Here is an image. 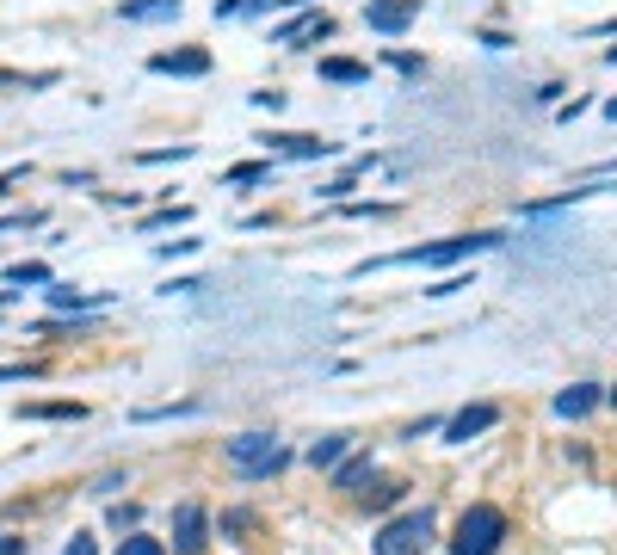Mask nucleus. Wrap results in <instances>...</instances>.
<instances>
[{
  "mask_svg": "<svg viewBox=\"0 0 617 555\" xmlns=\"http://www.w3.org/2000/svg\"><path fill=\"white\" fill-rule=\"evenodd\" d=\"M506 235L482 229V235H451V241H432V247H402V253H389V259H365L358 272H383V266H463V259H476V253H494Z\"/></svg>",
  "mask_w": 617,
  "mask_h": 555,
  "instance_id": "obj_1",
  "label": "nucleus"
},
{
  "mask_svg": "<svg viewBox=\"0 0 617 555\" xmlns=\"http://www.w3.org/2000/svg\"><path fill=\"white\" fill-rule=\"evenodd\" d=\"M223 457H229V469H235L241 481H272V475L290 463V451H284L278 432H241V438L223 444Z\"/></svg>",
  "mask_w": 617,
  "mask_h": 555,
  "instance_id": "obj_2",
  "label": "nucleus"
},
{
  "mask_svg": "<svg viewBox=\"0 0 617 555\" xmlns=\"http://www.w3.org/2000/svg\"><path fill=\"white\" fill-rule=\"evenodd\" d=\"M432 531H439L432 506H408V512H395L389 525L371 537V555H426V549H432Z\"/></svg>",
  "mask_w": 617,
  "mask_h": 555,
  "instance_id": "obj_3",
  "label": "nucleus"
},
{
  "mask_svg": "<svg viewBox=\"0 0 617 555\" xmlns=\"http://www.w3.org/2000/svg\"><path fill=\"white\" fill-rule=\"evenodd\" d=\"M500 543H506V512L488 500L463 506L457 531H451V555H500Z\"/></svg>",
  "mask_w": 617,
  "mask_h": 555,
  "instance_id": "obj_4",
  "label": "nucleus"
},
{
  "mask_svg": "<svg viewBox=\"0 0 617 555\" xmlns=\"http://www.w3.org/2000/svg\"><path fill=\"white\" fill-rule=\"evenodd\" d=\"M210 549V512L198 500L173 506V555H204Z\"/></svg>",
  "mask_w": 617,
  "mask_h": 555,
  "instance_id": "obj_5",
  "label": "nucleus"
},
{
  "mask_svg": "<svg viewBox=\"0 0 617 555\" xmlns=\"http://www.w3.org/2000/svg\"><path fill=\"white\" fill-rule=\"evenodd\" d=\"M494 426H500V407H494V401H476V407H463V414L445 420V444H469V438H482V432H494Z\"/></svg>",
  "mask_w": 617,
  "mask_h": 555,
  "instance_id": "obj_6",
  "label": "nucleus"
},
{
  "mask_svg": "<svg viewBox=\"0 0 617 555\" xmlns=\"http://www.w3.org/2000/svg\"><path fill=\"white\" fill-rule=\"evenodd\" d=\"M44 303L56 315H93V309H112V290H75V284H50Z\"/></svg>",
  "mask_w": 617,
  "mask_h": 555,
  "instance_id": "obj_7",
  "label": "nucleus"
},
{
  "mask_svg": "<svg viewBox=\"0 0 617 555\" xmlns=\"http://www.w3.org/2000/svg\"><path fill=\"white\" fill-rule=\"evenodd\" d=\"M414 13H420V0H371V7H365V25L395 37V31L414 25Z\"/></svg>",
  "mask_w": 617,
  "mask_h": 555,
  "instance_id": "obj_8",
  "label": "nucleus"
},
{
  "mask_svg": "<svg viewBox=\"0 0 617 555\" xmlns=\"http://www.w3.org/2000/svg\"><path fill=\"white\" fill-rule=\"evenodd\" d=\"M149 68H155V74H186V81H198V74H210V50H155Z\"/></svg>",
  "mask_w": 617,
  "mask_h": 555,
  "instance_id": "obj_9",
  "label": "nucleus"
},
{
  "mask_svg": "<svg viewBox=\"0 0 617 555\" xmlns=\"http://www.w3.org/2000/svg\"><path fill=\"white\" fill-rule=\"evenodd\" d=\"M266 148H278V155H290V161H328V155H334V142H321V136H290V130H272Z\"/></svg>",
  "mask_w": 617,
  "mask_h": 555,
  "instance_id": "obj_10",
  "label": "nucleus"
},
{
  "mask_svg": "<svg viewBox=\"0 0 617 555\" xmlns=\"http://www.w3.org/2000/svg\"><path fill=\"white\" fill-rule=\"evenodd\" d=\"M321 37H334V19H328V13H303V19L278 25L272 44H321Z\"/></svg>",
  "mask_w": 617,
  "mask_h": 555,
  "instance_id": "obj_11",
  "label": "nucleus"
},
{
  "mask_svg": "<svg viewBox=\"0 0 617 555\" xmlns=\"http://www.w3.org/2000/svg\"><path fill=\"white\" fill-rule=\"evenodd\" d=\"M599 401H605V389H599V383H568V389L556 395V414H562V420H587Z\"/></svg>",
  "mask_w": 617,
  "mask_h": 555,
  "instance_id": "obj_12",
  "label": "nucleus"
},
{
  "mask_svg": "<svg viewBox=\"0 0 617 555\" xmlns=\"http://www.w3.org/2000/svg\"><path fill=\"white\" fill-rule=\"evenodd\" d=\"M118 19L124 25H161V19H179V0H124Z\"/></svg>",
  "mask_w": 617,
  "mask_h": 555,
  "instance_id": "obj_13",
  "label": "nucleus"
},
{
  "mask_svg": "<svg viewBox=\"0 0 617 555\" xmlns=\"http://www.w3.org/2000/svg\"><path fill=\"white\" fill-rule=\"evenodd\" d=\"M371 475H377V457H371V451H352V457L334 469V488H340V494H358Z\"/></svg>",
  "mask_w": 617,
  "mask_h": 555,
  "instance_id": "obj_14",
  "label": "nucleus"
},
{
  "mask_svg": "<svg viewBox=\"0 0 617 555\" xmlns=\"http://www.w3.org/2000/svg\"><path fill=\"white\" fill-rule=\"evenodd\" d=\"M346 451H352V432H328V438H315V444H309V463L334 475V469L346 463Z\"/></svg>",
  "mask_w": 617,
  "mask_h": 555,
  "instance_id": "obj_15",
  "label": "nucleus"
},
{
  "mask_svg": "<svg viewBox=\"0 0 617 555\" xmlns=\"http://www.w3.org/2000/svg\"><path fill=\"white\" fill-rule=\"evenodd\" d=\"M19 420H87L81 401H19Z\"/></svg>",
  "mask_w": 617,
  "mask_h": 555,
  "instance_id": "obj_16",
  "label": "nucleus"
},
{
  "mask_svg": "<svg viewBox=\"0 0 617 555\" xmlns=\"http://www.w3.org/2000/svg\"><path fill=\"white\" fill-rule=\"evenodd\" d=\"M321 81H371V62H352V56H321Z\"/></svg>",
  "mask_w": 617,
  "mask_h": 555,
  "instance_id": "obj_17",
  "label": "nucleus"
},
{
  "mask_svg": "<svg viewBox=\"0 0 617 555\" xmlns=\"http://www.w3.org/2000/svg\"><path fill=\"white\" fill-rule=\"evenodd\" d=\"M371 161H377V155H358V161H352L340 179H328V185H321V198H328V204H340V198L352 192V179H358V173H371Z\"/></svg>",
  "mask_w": 617,
  "mask_h": 555,
  "instance_id": "obj_18",
  "label": "nucleus"
},
{
  "mask_svg": "<svg viewBox=\"0 0 617 555\" xmlns=\"http://www.w3.org/2000/svg\"><path fill=\"white\" fill-rule=\"evenodd\" d=\"M186 222H192V204H167V210L142 216V229H186Z\"/></svg>",
  "mask_w": 617,
  "mask_h": 555,
  "instance_id": "obj_19",
  "label": "nucleus"
},
{
  "mask_svg": "<svg viewBox=\"0 0 617 555\" xmlns=\"http://www.w3.org/2000/svg\"><path fill=\"white\" fill-rule=\"evenodd\" d=\"M7 284H38V290H50L56 278H50V266H38V259H19V266H7Z\"/></svg>",
  "mask_w": 617,
  "mask_h": 555,
  "instance_id": "obj_20",
  "label": "nucleus"
},
{
  "mask_svg": "<svg viewBox=\"0 0 617 555\" xmlns=\"http://www.w3.org/2000/svg\"><path fill=\"white\" fill-rule=\"evenodd\" d=\"M118 555H167V543L149 531H130V537H118Z\"/></svg>",
  "mask_w": 617,
  "mask_h": 555,
  "instance_id": "obj_21",
  "label": "nucleus"
},
{
  "mask_svg": "<svg viewBox=\"0 0 617 555\" xmlns=\"http://www.w3.org/2000/svg\"><path fill=\"white\" fill-rule=\"evenodd\" d=\"M142 167H167V161H192V142H173V148H142L136 155Z\"/></svg>",
  "mask_w": 617,
  "mask_h": 555,
  "instance_id": "obj_22",
  "label": "nucleus"
},
{
  "mask_svg": "<svg viewBox=\"0 0 617 555\" xmlns=\"http://www.w3.org/2000/svg\"><path fill=\"white\" fill-rule=\"evenodd\" d=\"M272 179V161H241V167H229V185H266Z\"/></svg>",
  "mask_w": 617,
  "mask_h": 555,
  "instance_id": "obj_23",
  "label": "nucleus"
},
{
  "mask_svg": "<svg viewBox=\"0 0 617 555\" xmlns=\"http://www.w3.org/2000/svg\"><path fill=\"white\" fill-rule=\"evenodd\" d=\"M0 87H56V74H13V68H0Z\"/></svg>",
  "mask_w": 617,
  "mask_h": 555,
  "instance_id": "obj_24",
  "label": "nucleus"
},
{
  "mask_svg": "<svg viewBox=\"0 0 617 555\" xmlns=\"http://www.w3.org/2000/svg\"><path fill=\"white\" fill-rule=\"evenodd\" d=\"M241 531H253V512H241V506H235V512H223V537H235V543H247Z\"/></svg>",
  "mask_w": 617,
  "mask_h": 555,
  "instance_id": "obj_25",
  "label": "nucleus"
},
{
  "mask_svg": "<svg viewBox=\"0 0 617 555\" xmlns=\"http://www.w3.org/2000/svg\"><path fill=\"white\" fill-rule=\"evenodd\" d=\"M402 494H408V488H402V481H383V488L371 494V512H389V506H395V500H402Z\"/></svg>",
  "mask_w": 617,
  "mask_h": 555,
  "instance_id": "obj_26",
  "label": "nucleus"
},
{
  "mask_svg": "<svg viewBox=\"0 0 617 555\" xmlns=\"http://www.w3.org/2000/svg\"><path fill=\"white\" fill-rule=\"evenodd\" d=\"M155 253H161V259H179V253H198V241H192V235H179V241H161Z\"/></svg>",
  "mask_w": 617,
  "mask_h": 555,
  "instance_id": "obj_27",
  "label": "nucleus"
},
{
  "mask_svg": "<svg viewBox=\"0 0 617 555\" xmlns=\"http://www.w3.org/2000/svg\"><path fill=\"white\" fill-rule=\"evenodd\" d=\"M31 377H38L31 364H0V383H31Z\"/></svg>",
  "mask_w": 617,
  "mask_h": 555,
  "instance_id": "obj_28",
  "label": "nucleus"
},
{
  "mask_svg": "<svg viewBox=\"0 0 617 555\" xmlns=\"http://www.w3.org/2000/svg\"><path fill=\"white\" fill-rule=\"evenodd\" d=\"M62 555H99V543H93L87 531H75V537H68V549H62Z\"/></svg>",
  "mask_w": 617,
  "mask_h": 555,
  "instance_id": "obj_29",
  "label": "nucleus"
},
{
  "mask_svg": "<svg viewBox=\"0 0 617 555\" xmlns=\"http://www.w3.org/2000/svg\"><path fill=\"white\" fill-rule=\"evenodd\" d=\"M389 62L402 68V74H420V68H426V62H420V56H408V50H389Z\"/></svg>",
  "mask_w": 617,
  "mask_h": 555,
  "instance_id": "obj_30",
  "label": "nucleus"
},
{
  "mask_svg": "<svg viewBox=\"0 0 617 555\" xmlns=\"http://www.w3.org/2000/svg\"><path fill=\"white\" fill-rule=\"evenodd\" d=\"M112 525H118V531H136V506H112Z\"/></svg>",
  "mask_w": 617,
  "mask_h": 555,
  "instance_id": "obj_31",
  "label": "nucleus"
},
{
  "mask_svg": "<svg viewBox=\"0 0 617 555\" xmlns=\"http://www.w3.org/2000/svg\"><path fill=\"white\" fill-rule=\"evenodd\" d=\"M395 204H346V216H389Z\"/></svg>",
  "mask_w": 617,
  "mask_h": 555,
  "instance_id": "obj_32",
  "label": "nucleus"
},
{
  "mask_svg": "<svg viewBox=\"0 0 617 555\" xmlns=\"http://www.w3.org/2000/svg\"><path fill=\"white\" fill-rule=\"evenodd\" d=\"M0 555H25V537H13V531H0Z\"/></svg>",
  "mask_w": 617,
  "mask_h": 555,
  "instance_id": "obj_33",
  "label": "nucleus"
},
{
  "mask_svg": "<svg viewBox=\"0 0 617 555\" xmlns=\"http://www.w3.org/2000/svg\"><path fill=\"white\" fill-rule=\"evenodd\" d=\"M13 296H19V290H0V309H7V303H13Z\"/></svg>",
  "mask_w": 617,
  "mask_h": 555,
  "instance_id": "obj_34",
  "label": "nucleus"
},
{
  "mask_svg": "<svg viewBox=\"0 0 617 555\" xmlns=\"http://www.w3.org/2000/svg\"><path fill=\"white\" fill-rule=\"evenodd\" d=\"M605 62H611V68H617V44H611V50H605Z\"/></svg>",
  "mask_w": 617,
  "mask_h": 555,
  "instance_id": "obj_35",
  "label": "nucleus"
},
{
  "mask_svg": "<svg viewBox=\"0 0 617 555\" xmlns=\"http://www.w3.org/2000/svg\"><path fill=\"white\" fill-rule=\"evenodd\" d=\"M605 401H611V407H617V383H611V389H605Z\"/></svg>",
  "mask_w": 617,
  "mask_h": 555,
  "instance_id": "obj_36",
  "label": "nucleus"
}]
</instances>
